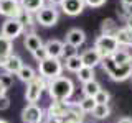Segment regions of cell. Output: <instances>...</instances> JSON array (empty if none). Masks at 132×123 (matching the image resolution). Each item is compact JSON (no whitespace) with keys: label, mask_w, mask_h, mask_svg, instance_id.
<instances>
[{"label":"cell","mask_w":132,"mask_h":123,"mask_svg":"<svg viewBox=\"0 0 132 123\" xmlns=\"http://www.w3.org/2000/svg\"><path fill=\"white\" fill-rule=\"evenodd\" d=\"M48 89V80L41 76H36L35 80L28 82L27 89H25V100L28 104H36L43 95V90Z\"/></svg>","instance_id":"cell-4"},{"label":"cell","mask_w":132,"mask_h":123,"mask_svg":"<svg viewBox=\"0 0 132 123\" xmlns=\"http://www.w3.org/2000/svg\"><path fill=\"white\" fill-rule=\"evenodd\" d=\"M20 5L25 12H28V13H36V12L40 10V8L45 7V0H20Z\"/></svg>","instance_id":"cell-21"},{"label":"cell","mask_w":132,"mask_h":123,"mask_svg":"<svg viewBox=\"0 0 132 123\" xmlns=\"http://www.w3.org/2000/svg\"><path fill=\"white\" fill-rule=\"evenodd\" d=\"M45 49L48 53V57H63V51H64V43L60 39H50L45 43Z\"/></svg>","instance_id":"cell-15"},{"label":"cell","mask_w":132,"mask_h":123,"mask_svg":"<svg viewBox=\"0 0 132 123\" xmlns=\"http://www.w3.org/2000/svg\"><path fill=\"white\" fill-rule=\"evenodd\" d=\"M45 123H63L61 118H53V117H46L45 118Z\"/></svg>","instance_id":"cell-35"},{"label":"cell","mask_w":132,"mask_h":123,"mask_svg":"<svg viewBox=\"0 0 132 123\" xmlns=\"http://www.w3.org/2000/svg\"><path fill=\"white\" fill-rule=\"evenodd\" d=\"M102 87H101V84H99L97 80H91V82H86V84H82V95L84 97H93L94 98V95L101 90Z\"/></svg>","instance_id":"cell-22"},{"label":"cell","mask_w":132,"mask_h":123,"mask_svg":"<svg viewBox=\"0 0 132 123\" xmlns=\"http://www.w3.org/2000/svg\"><path fill=\"white\" fill-rule=\"evenodd\" d=\"M74 54H78L76 53V48H73V46H69V44H66L64 43V51H63V57L64 59H68V57H71Z\"/></svg>","instance_id":"cell-31"},{"label":"cell","mask_w":132,"mask_h":123,"mask_svg":"<svg viewBox=\"0 0 132 123\" xmlns=\"http://www.w3.org/2000/svg\"><path fill=\"white\" fill-rule=\"evenodd\" d=\"M0 123H8V121H5V120H0Z\"/></svg>","instance_id":"cell-41"},{"label":"cell","mask_w":132,"mask_h":123,"mask_svg":"<svg viewBox=\"0 0 132 123\" xmlns=\"http://www.w3.org/2000/svg\"><path fill=\"white\" fill-rule=\"evenodd\" d=\"M12 54H13V41L0 35V64Z\"/></svg>","instance_id":"cell-18"},{"label":"cell","mask_w":132,"mask_h":123,"mask_svg":"<svg viewBox=\"0 0 132 123\" xmlns=\"http://www.w3.org/2000/svg\"><path fill=\"white\" fill-rule=\"evenodd\" d=\"M63 71H64V64L56 57H46L45 61L38 63V74L46 80L63 76Z\"/></svg>","instance_id":"cell-3"},{"label":"cell","mask_w":132,"mask_h":123,"mask_svg":"<svg viewBox=\"0 0 132 123\" xmlns=\"http://www.w3.org/2000/svg\"><path fill=\"white\" fill-rule=\"evenodd\" d=\"M116 39H117L121 48H132V30H129L126 26L121 28L117 36H116Z\"/></svg>","instance_id":"cell-19"},{"label":"cell","mask_w":132,"mask_h":123,"mask_svg":"<svg viewBox=\"0 0 132 123\" xmlns=\"http://www.w3.org/2000/svg\"><path fill=\"white\" fill-rule=\"evenodd\" d=\"M23 31H25L23 25L16 18H7L5 22H3V25H2V33H0V35L13 41L15 38H18Z\"/></svg>","instance_id":"cell-8"},{"label":"cell","mask_w":132,"mask_h":123,"mask_svg":"<svg viewBox=\"0 0 132 123\" xmlns=\"http://www.w3.org/2000/svg\"><path fill=\"white\" fill-rule=\"evenodd\" d=\"M121 26L117 25V22L112 18H104L101 22V35H106V36H117Z\"/></svg>","instance_id":"cell-17"},{"label":"cell","mask_w":132,"mask_h":123,"mask_svg":"<svg viewBox=\"0 0 132 123\" xmlns=\"http://www.w3.org/2000/svg\"><path fill=\"white\" fill-rule=\"evenodd\" d=\"M84 43H86V33L81 28H71L66 33V44H69L73 48H79Z\"/></svg>","instance_id":"cell-13"},{"label":"cell","mask_w":132,"mask_h":123,"mask_svg":"<svg viewBox=\"0 0 132 123\" xmlns=\"http://www.w3.org/2000/svg\"><path fill=\"white\" fill-rule=\"evenodd\" d=\"M78 105H79V108L82 110L84 113H91L94 108H96V100H94L93 97H82L79 102H78Z\"/></svg>","instance_id":"cell-27"},{"label":"cell","mask_w":132,"mask_h":123,"mask_svg":"<svg viewBox=\"0 0 132 123\" xmlns=\"http://www.w3.org/2000/svg\"><path fill=\"white\" fill-rule=\"evenodd\" d=\"M76 76H78V79H79L82 84L91 82V80H96V79H94V76H96V74H94V69L93 67H84V66H82L79 71L76 72Z\"/></svg>","instance_id":"cell-24"},{"label":"cell","mask_w":132,"mask_h":123,"mask_svg":"<svg viewBox=\"0 0 132 123\" xmlns=\"http://www.w3.org/2000/svg\"><path fill=\"white\" fill-rule=\"evenodd\" d=\"M94 49H97V53L101 54V57H109L112 56L119 48V43L114 36H106V35H101L97 36L96 41H94Z\"/></svg>","instance_id":"cell-6"},{"label":"cell","mask_w":132,"mask_h":123,"mask_svg":"<svg viewBox=\"0 0 132 123\" xmlns=\"http://www.w3.org/2000/svg\"><path fill=\"white\" fill-rule=\"evenodd\" d=\"M0 84L8 90L12 85H13V76H12V74H7V72L2 74V76H0Z\"/></svg>","instance_id":"cell-29"},{"label":"cell","mask_w":132,"mask_h":123,"mask_svg":"<svg viewBox=\"0 0 132 123\" xmlns=\"http://www.w3.org/2000/svg\"><path fill=\"white\" fill-rule=\"evenodd\" d=\"M124 23H126V28H129V30H132V13H130V15L126 18V22H124Z\"/></svg>","instance_id":"cell-36"},{"label":"cell","mask_w":132,"mask_h":123,"mask_svg":"<svg viewBox=\"0 0 132 123\" xmlns=\"http://www.w3.org/2000/svg\"><path fill=\"white\" fill-rule=\"evenodd\" d=\"M121 3L127 8H132V0H121Z\"/></svg>","instance_id":"cell-37"},{"label":"cell","mask_w":132,"mask_h":123,"mask_svg":"<svg viewBox=\"0 0 132 123\" xmlns=\"http://www.w3.org/2000/svg\"><path fill=\"white\" fill-rule=\"evenodd\" d=\"M46 113L36 104H27L22 110V123H43Z\"/></svg>","instance_id":"cell-7"},{"label":"cell","mask_w":132,"mask_h":123,"mask_svg":"<svg viewBox=\"0 0 132 123\" xmlns=\"http://www.w3.org/2000/svg\"><path fill=\"white\" fill-rule=\"evenodd\" d=\"M101 66L104 69V72L111 77V80L114 82H124L132 77V56L124 64H116L111 57H102Z\"/></svg>","instance_id":"cell-2"},{"label":"cell","mask_w":132,"mask_h":123,"mask_svg":"<svg viewBox=\"0 0 132 123\" xmlns=\"http://www.w3.org/2000/svg\"><path fill=\"white\" fill-rule=\"evenodd\" d=\"M91 113H93V117L96 118V120H106L111 115V107H109V104L107 105H96V108Z\"/></svg>","instance_id":"cell-25"},{"label":"cell","mask_w":132,"mask_h":123,"mask_svg":"<svg viewBox=\"0 0 132 123\" xmlns=\"http://www.w3.org/2000/svg\"><path fill=\"white\" fill-rule=\"evenodd\" d=\"M94 100H96L97 105H107V104H109V100H111V94L107 92V90L101 89L96 95H94Z\"/></svg>","instance_id":"cell-28"},{"label":"cell","mask_w":132,"mask_h":123,"mask_svg":"<svg viewBox=\"0 0 132 123\" xmlns=\"http://www.w3.org/2000/svg\"><path fill=\"white\" fill-rule=\"evenodd\" d=\"M48 2H50V5L56 7V5H61V3H63V0H48Z\"/></svg>","instance_id":"cell-38"},{"label":"cell","mask_w":132,"mask_h":123,"mask_svg":"<svg viewBox=\"0 0 132 123\" xmlns=\"http://www.w3.org/2000/svg\"><path fill=\"white\" fill-rule=\"evenodd\" d=\"M33 57H35L38 63H41V61L46 59V57H48V53H46V49H45V44H43L40 49H36V51L33 53Z\"/></svg>","instance_id":"cell-30"},{"label":"cell","mask_w":132,"mask_h":123,"mask_svg":"<svg viewBox=\"0 0 132 123\" xmlns=\"http://www.w3.org/2000/svg\"><path fill=\"white\" fill-rule=\"evenodd\" d=\"M79 57H81V63H82L84 67H93V69L96 67V66H99L101 61H102L101 54H99L97 49H94V48H88L86 51H82L79 54Z\"/></svg>","instance_id":"cell-11"},{"label":"cell","mask_w":132,"mask_h":123,"mask_svg":"<svg viewBox=\"0 0 132 123\" xmlns=\"http://www.w3.org/2000/svg\"><path fill=\"white\" fill-rule=\"evenodd\" d=\"M60 20V10L53 5H45L35 13V22L41 26H55Z\"/></svg>","instance_id":"cell-5"},{"label":"cell","mask_w":132,"mask_h":123,"mask_svg":"<svg viewBox=\"0 0 132 123\" xmlns=\"http://www.w3.org/2000/svg\"><path fill=\"white\" fill-rule=\"evenodd\" d=\"M130 56H132V54H130L129 51H127V49H122V48H119L117 51H116L112 56H109V57L114 61L116 64H124V63H127V61L130 59Z\"/></svg>","instance_id":"cell-26"},{"label":"cell","mask_w":132,"mask_h":123,"mask_svg":"<svg viewBox=\"0 0 132 123\" xmlns=\"http://www.w3.org/2000/svg\"><path fill=\"white\" fill-rule=\"evenodd\" d=\"M16 77H18V79L22 80V82H25V84H28V82L35 80V77H36V71L31 67V66L23 64V66H22V69L16 72Z\"/></svg>","instance_id":"cell-20"},{"label":"cell","mask_w":132,"mask_h":123,"mask_svg":"<svg viewBox=\"0 0 132 123\" xmlns=\"http://www.w3.org/2000/svg\"><path fill=\"white\" fill-rule=\"evenodd\" d=\"M48 95L51 100H69L74 94V82L66 76L48 80Z\"/></svg>","instance_id":"cell-1"},{"label":"cell","mask_w":132,"mask_h":123,"mask_svg":"<svg viewBox=\"0 0 132 123\" xmlns=\"http://www.w3.org/2000/svg\"><path fill=\"white\" fill-rule=\"evenodd\" d=\"M22 10L20 0H0V15L7 18H18Z\"/></svg>","instance_id":"cell-10"},{"label":"cell","mask_w":132,"mask_h":123,"mask_svg":"<svg viewBox=\"0 0 132 123\" xmlns=\"http://www.w3.org/2000/svg\"><path fill=\"white\" fill-rule=\"evenodd\" d=\"M106 2H107V0H84V5L93 7V8H99V7L104 5Z\"/></svg>","instance_id":"cell-33"},{"label":"cell","mask_w":132,"mask_h":123,"mask_svg":"<svg viewBox=\"0 0 132 123\" xmlns=\"http://www.w3.org/2000/svg\"><path fill=\"white\" fill-rule=\"evenodd\" d=\"M23 46L27 48V51H30L33 54L36 49H40L43 46V41H41V38L36 33H27V35H25V39H23Z\"/></svg>","instance_id":"cell-16"},{"label":"cell","mask_w":132,"mask_h":123,"mask_svg":"<svg viewBox=\"0 0 132 123\" xmlns=\"http://www.w3.org/2000/svg\"><path fill=\"white\" fill-rule=\"evenodd\" d=\"M64 67H66V71L76 74V72L82 67V63H81L79 54H74V56H71V57H68V59L64 61Z\"/></svg>","instance_id":"cell-23"},{"label":"cell","mask_w":132,"mask_h":123,"mask_svg":"<svg viewBox=\"0 0 132 123\" xmlns=\"http://www.w3.org/2000/svg\"><path fill=\"white\" fill-rule=\"evenodd\" d=\"M8 107H10V98L7 95H0V112L7 110Z\"/></svg>","instance_id":"cell-34"},{"label":"cell","mask_w":132,"mask_h":123,"mask_svg":"<svg viewBox=\"0 0 132 123\" xmlns=\"http://www.w3.org/2000/svg\"><path fill=\"white\" fill-rule=\"evenodd\" d=\"M61 10H63V13H66L68 16H78L82 13V10H84V0H63V3H61Z\"/></svg>","instance_id":"cell-12"},{"label":"cell","mask_w":132,"mask_h":123,"mask_svg":"<svg viewBox=\"0 0 132 123\" xmlns=\"http://www.w3.org/2000/svg\"><path fill=\"white\" fill-rule=\"evenodd\" d=\"M0 66L3 67V71H5L7 74H12V76L15 74V76H16V72H18L20 69H22V66H23V61H22V57H20V56L12 54V56H8Z\"/></svg>","instance_id":"cell-14"},{"label":"cell","mask_w":132,"mask_h":123,"mask_svg":"<svg viewBox=\"0 0 132 123\" xmlns=\"http://www.w3.org/2000/svg\"><path fill=\"white\" fill-rule=\"evenodd\" d=\"M117 123H132V118H129V117H124V118H121Z\"/></svg>","instance_id":"cell-39"},{"label":"cell","mask_w":132,"mask_h":123,"mask_svg":"<svg viewBox=\"0 0 132 123\" xmlns=\"http://www.w3.org/2000/svg\"><path fill=\"white\" fill-rule=\"evenodd\" d=\"M71 104L73 102L69 100H53L50 104L48 110H46V117H53V118H63L68 115L69 108H71Z\"/></svg>","instance_id":"cell-9"},{"label":"cell","mask_w":132,"mask_h":123,"mask_svg":"<svg viewBox=\"0 0 132 123\" xmlns=\"http://www.w3.org/2000/svg\"><path fill=\"white\" fill-rule=\"evenodd\" d=\"M132 13V10H130V8H127V7H121V8H117V15H119V18H122L124 20V22H126V18H127V16H129Z\"/></svg>","instance_id":"cell-32"},{"label":"cell","mask_w":132,"mask_h":123,"mask_svg":"<svg viewBox=\"0 0 132 123\" xmlns=\"http://www.w3.org/2000/svg\"><path fill=\"white\" fill-rule=\"evenodd\" d=\"M0 95H7V89L3 87L2 84H0Z\"/></svg>","instance_id":"cell-40"}]
</instances>
